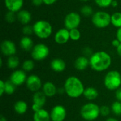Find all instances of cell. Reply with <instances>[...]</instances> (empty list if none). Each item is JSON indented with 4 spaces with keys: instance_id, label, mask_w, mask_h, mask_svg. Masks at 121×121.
Here are the masks:
<instances>
[{
    "instance_id": "15",
    "label": "cell",
    "mask_w": 121,
    "mask_h": 121,
    "mask_svg": "<svg viewBox=\"0 0 121 121\" xmlns=\"http://www.w3.org/2000/svg\"><path fill=\"white\" fill-rule=\"evenodd\" d=\"M4 4L8 11L18 13L23 7V0H4Z\"/></svg>"
},
{
    "instance_id": "29",
    "label": "cell",
    "mask_w": 121,
    "mask_h": 121,
    "mask_svg": "<svg viewBox=\"0 0 121 121\" xmlns=\"http://www.w3.org/2000/svg\"><path fill=\"white\" fill-rule=\"evenodd\" d=\"M4 18L7 23H14L16 21V20L17 19V15L16 14L15 12L8 11L6 12V13L5 14Z\"/></svg>"
},
{
    "instance_id": "20",
    "label": "cell",
    "mask_w": 121,
    "mask_h": 121,
    "mask_svg": "<svg viewBox=\"0 0 121 121\" xmlns=\"http://www.w3.org/2000/svg\"><path fill=\"white\" fill-rule=\"evenodd\" d=\"M50 114L43 108L34 112L33 121H50Z\"/></svg>"
},
{
    "instance_id": "11",
    "label": "cell",
    "mask_w": 121,
    "mask_h": 121,
    "mask_svg": "<svg viewBox=\"0 0 121 121\" xmlns=\"http://www.w3.org/2000/svg\"><path fill=\"white\" fill-rule=\"evenodd\" d=\"M27 88L33 92L39 91L40 88L42 87V82L40 78L35 75V74H31L30 75L26 82Z\"/></svg>"
},
{
    "instance_id": "14",
    "label": "cell",
    "mask_w": 121,
    "mask_h": 121,
    "mask_svg": "<svg viewBox=\"0 0 121 121\" xmlns=\"http://www.w3.org/2000/svg\"><path fill=\"white\" fill-rule=\"evenodd\" d=\"M54 39H55V43L59 45H63V44L67 43L68 40L70 39L69 30L65 28L60 29L55 34Z\"/></svg>"
},
{
    "instance_id": "22",
    "label": "cell",
    "mask_w": 121,
    "mask_h": 121,
    "mask_svg": "<svg viewBox=\"0 0 121 121\" xmlns=\"http://www.w3.org/2000/svg\"><path fill=\"white\" fill-rule=\"evenodd\" d=\"M84 97L86 99H87L89 101H93L94 99H96L98 96H99V92L97 91L96 89H95L94 87L92 86H89L86 87L84 91Z\"/></svg>"
},
{
    "instance_id": "44",
    "label": "cell",
    "mask_w": 121,
    "mask_h": 121,
    "mask_svg": "<svg viewBox=\"0 0 121 121\" xmlns=\"http://www.w3.org/2000/svg\"><path fill=\"white\" fill-rule=\"evenodd\" d=\"M0 121H7V120H6V118L4 116H1V117H0Z\"/></svg>"
},
{
    "instance_id": "45",
    "label": "cell",
    "mask_w": 121,
    "mask_h": 121,
    "mask_svg": "<svg viewBox=\"0 0 121 121\" xmlns=\"http://www.w3.org/2000/svg\"><path fill=\"white\" fill-rule=\"evenodd\" d=\"M79 1H89V0H79Z\"/></svg>"
},
{
    "instance_id": "16",
    "label": "cell",
    "mask_w": 121,
    "mask_h": 121,
    "mask_svg": "<svg viewBox=\"0 0 121 121\" xmlns=\"http://www.w3.org/2000/svg\"><path fill=\"white\" fill-rule=\"evenodd\" d=\"M50 67L54 72H62L66 68V63L61 58H55L50 62Z\"/></svg>"
},
{
    "instance_id": "8",
    "label": "cell",
    "mask_w": 121,
    "mask_h": 121,
    "mask_svg": "<svg viewBox=\"0 0 121 121\" xmlns=\"http://www.w3.org/2000/svg\"><path fill=\"white\" fill-rule=\"evenodd\" d=\"M81 23V16L77 12H70L66 15L64 24L65 28L68 29L69 30L77 28Z\"/></svg>"
},
{
    "instance_id": "34",
    "label": "cell",
    "mask_w": 121,
    "mask_h": 121,
    "mask_svg": "<svg viewBox=\"0 0 121 121\" xmlns=\"http://www.w3.org/2000/svg\"><path fill=\"white\" fill-rule=\"evenodd\" d=\"M111 109L107 106H103L100 107V114L103 116H107L110 114Z\"/></svg>"
},
{
    "instance_id": "35",
    "label": "cell",
    "mask_w": 121,
    "mask_h": 121,
    "mask_svg": "<svg viewBox=\"0 0 121 121\" xmlns=\"http://www.w3.org/2000/svg\"><path fill=\"white\" fill-rule=\"evenodd\" d=\"M5 94V82L3 80L0 81V96H2Z\"/></svg>"
},
{
    "instance_id": "36",
    "label": "cell",
    "mask_w": 121,
    "mask_h": 121,
    "mask_svg": "<svg viewBox=\"0 0 121 121\" xmlns=\"http://www.w3.org/2000/svg\"><path fill=\"white\" fill-rule=\"evenodd\" d=\"M31 3L35 6H40L43 3V0H31Z\"/></svg>"
},
{
    "instance_id": "25",
    "label": "cell",
    "mask_w": 121,
    "mask_h": 121,
    "mask_svg": "<svg viewBox=\"0 0 121 121\" xmlns=\"http://www.w3.org/2000/svg\"><path fill=\"white\" fill-rule=\"evenodd\" d=\"M19 65V59L17 56L13 55L9 57L7 60V66L9 69H16Z\"/></svg>"
},
{
    "instance_id": "37",
    "label": "cell",
    "mask_w": 121,
    "mask_h": 121,
    "mask_svg": "<svg viewBox=\"0 0 121 121\" xmlns=\"http://www.w3.org/2000/svg\"><path fill=\"white\" fill-rule=\"evenodd\" d=\"M116 99H117V101H121V87L116 90Z\"/></svg>"
},
{
    "instance_id": "42",
    "label": "cell",
    "mask_w": 121,
    "mask_h": 121,
    "mask_svg": "<svg viewBox=\"0 0 121 121\" xmlns=\"http://www.w3.org/2000/svg\"><path fill=\"white\" fill-rule=\"evenodd\" d=\"M111 6L113 7H117V6H118V1L116 0H113V2H112V4H111Z\"/></svg>"
},
{
    "instance_id": "23",
    "label": "cell",
    "mask_w": 121,
    "mask_h": 121,
    "mask_svg": "<svg viewBox=\"0 0 121 121\" xmlns=\"http://www.w3.org/2000/svg\"><path fill=\"white\" fill-rule=\"evenodd\" d=\"M14 111L19 115L24 114L28 110V104L23 101H18L14 104Z\"/></svg>"
},
{
    "instance_id": "30",
    "label": "cell",
    "mask_w": 121,
    "mask_h": 121,
    "mask_svg": "<svg viewBox=\"0 0 121 121\" xmlns=\"http://www.w3.org/2000/svg\"><path fill=\"white\" fill-rule=\"evenodd\" d=\"M112 112L116 115V116H121V101H115L112 104L111 108Z\"/></svg>"
},
{
    "instance_id": "7",
    "label": "cell",
    "mask_w": 121,
    "mask_h": 121,
    "mask_svg": "<svg viewBox=\"0 0 121 121\" xmlns=\"http://www.w3.org/2000/svg\"><path fill=\"white\" fill-rule=\"evenodd\" d=\"M50 53L48 47L43 43H38L34 45L31 50V57L34 60L41 61L48 57Z\"/></svg>"
},
{
    "instance_id": "19",
    "label": "cell",
    "mask_w": 121,
    "mask_h": 121,
    "mask_svg": "<svg viewBox=\"0 0 121 121\" xmlns=\"http://www.w3.org/2000/svg\"><path fill=\"white\" fill-rule=\"evenodd\" d=\"M17 20L23 25H28L31 21V13L25 9H21L17 13Z\"/></svg>"
},
{
    "instance_id": "31",
    "label": "cell",
    "mask_w": 121,
    "mask_h": 121,
    "mask_svg": "<svg viewBox=\"0 0 121 121\" xmlns=\"http://www.w3.org/2000/svg\"><path fill=\"white\" fill-rule=\"evenodd\" d=\"M69 36H70L71 40H72L74 41H77L80 39L81 33L77 28H74V29L69 30Z\"/></svg>"
},
{
    "instance_id": "24",
    "label": "cell",
    "mask_w": 121,
    "mask_h": 121,
    "mask_svg": "<svg viewBox=\"0 0 121 121\" xmlns=\"http://www.w3.org/2000/svg\"><path fill=\"white\" fill-rule=\"evenodd\" d=\"M111 24L116 27V28H121V12H116L111 15Z\"/></svg>"
},
{
    "instance_id": "41",
    "label": "cell",
    "mask_w": 121,
    "mask_h": 121,
    "mask_svg": "<svg viewBox=\"0 0 121 121\" xmlns=\"http://www.w3.org/2000/svg\"><path fill=\"white\" fill-rule=\"evenodd\" d=\"M116 51H117L118 55L121 57V43L120 44V45L116 48Z\"/></svg>"
},
{
    "instance_id": "6",
    "label": "cell",
    "mask_w": 121,
    "mask_h": 121,
    "mask_svg": "<svg viewBox=\"0 0 121 121\" xmlns=\"http://www.w3.org/2000/svg\"><path fill=\"white\" fill-rule=\"evenodd\" d=\"M111 15L108 12L99 11L93 14L91 17V21L94 26L98 28H106L111 23Z\"/></svg>"
},
{
    "instance_id": "26",
    "label": "cell",
    "mask_w": 121,
    "mask_h": 121,
    "mask_svg": "<svg viewBox=\"0 0 121 121\" xmlns=\"http://www.w3.org/2000/svg\"><path fill=\"white\" fill-rule=\"evenodd\" d=\"M16 86L13 84L10 80L5 82V94L8 95L13 94L16 91Z\"/></svg>"
},
{
    "instance_id": "1",
    "label": "cell",
    "mask_w": 121,
    "mask_h": 121,
    "mask_svg": "<svg viewBox=\"0 0 121 121\" xmlns=\"http://www.w3.org/2000/svg\"><path fill=\"white\" fill-rule=\"evenodd\" d=\"M111 57L105 51L94 52L89 58L91 68L96 72H103L108 69L111 65Z\"/></svg>"
},
{
    "instance_id": "5",
    "label": "cell",
    "mask_w": 121,
    "mask_h": 121,
    "mask_svg": "<svg viewBox=\"0 0 121 121\" xmlns=\"http://www.w3.org/2000/svg\"><path fill=\"white\" fill-rule=\"evenodd\" d=\"M104 85L106 89L111 91L119 89L121 85V75L120 72L116 70L108 72L104 78Z\"/></svg>"
},
{
    "instance_id": "33",
    "label": "cell",
    "mask_w": 121,
    "mask_h": 121,
    "mask_svg": "<svg viewBox=\"0 0 121 121\" xmlns=\"http://www.w3.org/2000/svg\"><path fill=\"white\" fill-rule=\"evenodd\" d=\"M22 32L25 35V36H28L30 35L33 32V27L30 25H26L23 27L22 28Z\"/></svg>"
},
{
    "instance_id": "40",
    "label": "cell",
    "mask_w": 121,
    "mask_h": 121,
    "mask_svg": "<svg viewBox=\"0 0 121 121\" xmlns=\"http://www.w3.org/2000/svg\"><path fill=\"white\" fill-rule=\"evenodd\" d=\"M57 0H43V3L45 5H52L56 2Z\"/></svg>"
},
{
    "instance_id": "21",
    "label": "cell",
    "mask_w": 121,
    "mask_h": 121,
    "mask_svg": "<svg viewBox=\"0 0 121 121\" xmlns=\"http://www.w3.org/2000/svg\"><path fill=\"white\" fill-rule=\"evenodd\" d=\"M20 47L22 50L25 51L32 50L33 48V41L28 36H24L21 38L20 40Z\"/></svg>"
},
{
    "instance_id": "2",
    "label": "cell",
    "mask_w": 121,
    "mask_h": 121,
    "mask_svg": "<svg viewBox=\"0 0 121 121\" xmlns=\"http://www.w3.org/2000/svg\"><path fill=\"white\" fill-rule=\"evenodd\" d=\"M64 89L67 95L71 98H78L84 94L85 88L82 81L74 76L68 77L64 85Z\"/></svg>"
},
{
    "instance_id": "32",
    "label": "cell",
    "mask_w": 121,
    "mask_h": 121,
    "mask_svg": "<svg viewBox=\"0 0 121 121\" xmlns=\"http://www.w3.org/2000/svg\"><path fill=\"white\" fill-rule=\"evenodd\" d=\"M113 0H94L96 5L101 8H107L111 6Z\"/></svg>"
},
{
    "instance_id": "13",
    "label": "cell",
    "mask_w": 121,
    "mask_h": 121,
    "mask_svg": "<svg viewBox=\"0 0 121 121\" xmlns=\"http://www.w3.org/2000/svg\"><path fill=\"white\" fill-rule=\"evenodd\" d=\"M1 51L5 56L10 57L15 55L16 48L15 43L9 40H5L1 43Z\"/></svg>"
},
{
    "instance_id": "17",
    "label": "cell",
    "mask_w": 121,
    "mask_h": 121,
    "mask_svg": "<svg viewBox=\"0 0 121 121\" xmlns=\"http://www.w3.org/2000/svg\"><path fill=\"white\" fill-rule=\"evenodd\" d=\"M43 92L47 97H52L57 94V87L51 82H47L43 85Z\"/></svg>"
},
{
    "instance_id": "3",
    "label": "cell",
    "mask_w": 121,
    "mask_h": 121,
    "mask_svg": "<svg viewBox=\"0 0 121 121\" xmlns=\"http://www.w3.org/2000/svg\"><path fill=\"white\" fill-rule=\"evenodd\" d=\"M35 35L40 39H46L49 38L52 33V25L47 21H37L33 26Z\"/></svg>"
},
{
    "instance_id": "18",
    "label": "cell",
    "mask_w": 121,
    "mask_h": 121,
    "mask_svg": "<svg viewBox=\"0 0 121 121\" xmlns=\"http://www.w3.org/2000/svg\"><path fill=\"white\" fill-rule=\"evenodd\" d=\"M89 65V59L85 56L78 57L74 62V67L79 71L85 70Z\"/></svg>"
},
{
    "instance_id": "4",
    "label": "cell",
    "mask_w": 121,
    "mask_h": 121,
    "mask_svg": "<svg viewBox=\"0 0 121 121\" xmlns=\"http://www.w3.org/2000/svg\"><path fill=\"white\" fill-rule=\"evenodd\" d=\"M80 114L82 118L86 121H94L101 115L100 107L94 103L86 104L82 107Z\"/></svg>"
},
{
    "instance_id": "28",
    "label": "cell",
    "mask_w": 121,
    "mask_h": 121,
    "mask_svg": "<svg viewBox=\"0 0 121 121\" xmlns=\"http://www.w3.org/2000/svg\"><path fill=\"white\" fill-rule=\"evenodd\" d=\"M34 67H35V64L32 60H26L23 62V63L22 65L23 70H24L25 72L32 71Z\"/></svg>"
},
{
    "instance_id": "38",
    "label": "cell",
    "mask_w": 121,
    "mask_h": 121,
    "mask_svg": "<svg viewBox=\"0 0 121 121\" xmlns=\"http://www.w3.org/2000/svg\"><path fill=\"white\" fill-rule=\"evenodd\" d=\"M121 43L118 40V39H115V40H113L112 41V45H113V47L116 48L120 45Z\"/></svg>"
},
{
    "instance_id": "27",
    "label": "cell",
    "mask_w": 121,
    "mask_h": 121,
    "mask_svg": "<svg viewBox=\"0 0 121 121\" xmlns=\"http://www.w3.org/2000/svg\"><path fill=\"white\" fill-rule=\"evenodd\" d=\"M80 12L82 15L85 17H89L91 16H93V9L89 5H84L80 9Z\"/></svg>"
},
{
    "instance_id": "9",
    "label": "cell",
    "mask_w": 121,
    "mask_h": 121,
    "mask_svg": "<svg viewBox=\"0 0 121 121\" xmlns=\"http://www.w3.org/2000/svg\"><path fill=\"white\" fill-rule=\"evenodd\" d=\"M46 96L43 91H37L33 96V104L32 110L35 112L43 108L46 103Z\"/></svg>"
},
{
    "instance_id": "12",
    "label": "cell",
    "mask_w": 121,
    "mask_h": 121,
    "mask_svg": "<svg viewBox=\"0 0 121 121\" xmlns=\"http://www.w3.org/2000/svg\"><path fill=\"white\" fill-rule=\"evenodd\" d=\"M27 78L28 77H26V74L24 70L18 69L13 71L11 73L9 80L17 86H21L25 83L27 80Z\"/></svg>"
},
{
    "instance_id": "10",
    "label": "cell",
    "mask_w": 121,
    "mask_h": 121,
    "mask_svg": "<svg viewBox=\"0 0 121 121\" xmlns=\"http://www.w3.org/2000/svg\"><path fill=\"white\" fill-rule=\"evenodd\" d=\"M50 114L52 121H64L67 116V111L64 106L57 105L52 108Z\"/></svg>"
},
{
    "instance_id": "43",
    "label": "cell",
    "mask_w": 121,
    "mask_h": 121,
    "mask_svg": "<svg viewBox=\"0 0 121 121\" xmlns=\"http://www.w3.org/2000/svg\"><path fill=\"white\" fill-rule=\"evenodd\" d=\"M106 121H118L117 119H116V118H108L107 120Z\"/></svg>"
},
{
    "instance_id": "39",
    "label": "cell",
    "mask_w": 121,
    "mask_h": 121,
    "mask_svg": "<svg viewBox=\"0 0 121 121\" xmlns=\"http://www.w3.org/2000/svg\"><path fill=\"white\" fill-rule=\"evenodd\" d=\"M116 39H118L121 43V27L117 30V32H116Z\"/></svg>"
}]
</instances>
